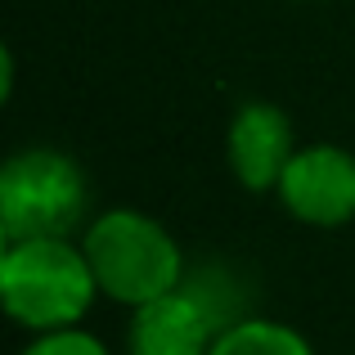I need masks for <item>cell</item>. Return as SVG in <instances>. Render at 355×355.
<instances>
[{"label": "cell", "instance_id": "cell-1", "mask_svg": "<svg viewBox=\"0 0 355 355\" xmlns=\"http://www.w3.org/2000/svg\"><path fill=\"white\" fill-rule=\"evenodd\" d=\"M99 297L95 270L81 239H23L0 252V302L5 315L36 333L77 329Z\"/></svg>", "mask_w": 355, "mask_h": 355}, {"label": "cell", "instance_id": "cell-2", "mask_svg": "<svg viewBox=\"0 0 355 355\" xmlns=\"http://www.w3.org/2000/svg\"><path fill=\"white\" fill-rule=\"evenodd\" d=\"M81 248L95 270L99 297L126 306H148L184 284V252L157 216L139 207H108L81 230Z\"/></svg>", "mask_w": 355, "mask_h": 355}, {"label": "cell", "instance_id": "cell-3", "mask_svg": "<svg viewBox=\"0 0 355 355\" xmlns=\"http://www.w3.org/2000/svg\"><path fill=\"white\" fill-rule=\"evenodd\" d=\"M90 225V180L63 148L32 144L0 166V239H72Z\"/></svg>", "mask_w": 355, "mask_h": 355}, {"label": "cell", "instance_id": "cell-4", "mask_svg": "<svg viewBox=\"0 0 355 355\" xmlns=\"http://www.w3.org/2000/svg\"><path fill=\"white\" fill-rule=\"evenodd\" d=\"M239 315L225 311L211 288H198L184 279L166 297L148 306H135L126 324V355H211L216 338Z\"/></svg>", "mask_w": 355, "mask_h": 355}, {"label": "cell", "instance_id": "cell-5", "mask_svg": "<svg viewBox=\"0 0 355 355\" xmlns=\"http://www.w3.org/2000/svg\"><path fill=\"white\" fill-rule=\"evenodd\" d=\"M279 207L311 230H342L355 220V153L342 144H302L275 189Z\"/></svg>", "mask_w": 355, "mask_h": 355}, {"label": "cell", "instance_id": "cell-6", "mask_svg": "<svg viewBox=\"0 0 355 355\" xmlns=\"http://www.w3.org/2000/svg\"><path fill=\"white\" fill-rule=\"evenodd\" d=\"M297 130L288 113L270 99H248L234 108L225 130V162L230 175L243 184L248 193H275L284 166L297 153Z\"/></svg>", "mask_w": 355, "mask_h": 355}, {"label": "cell", "instance_id": "cell-7", "mask_svg": "<svg viewBox=\"0 0 355 355\" xmlns=\"http://www.w3.org/2000/svg\"><path fill=\"white\" fill-rule=\"evenodd\" d=\"M211 355H315V347L284 320L239 315V320L216 338Z\"/></svg>", "mask_w": 355, "mask_h": 355}, {"label": "cell", "instance_id": "cell-8", "mask_svg": "<svg viewBox=\"0 0 355 355\" xmlns=\"http://www.w3.org/2000/svg\"><path fill=\"white\" fill-rule=\"evenodd\" d=\"M18 355H113V351L77 324V329H59V333H36Z\"/></svg>", "mask_w": 355, "mask_h": 355}, {"label": "cell", "instance_id": "cell-9", "mask_svg": "<svg viewBox=\"0 0 355 355\" xmlns=\"http://www.w3.org/2000/svg\"><path fill=\"white\" fill-rule=\"evenodd\" d=\"M306 5H320V0H306Z\"/></svg>", "mask_w": 355, "mask_h": 355}]
</instances>
